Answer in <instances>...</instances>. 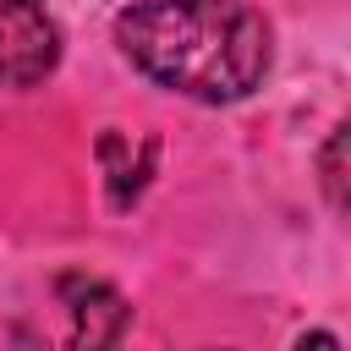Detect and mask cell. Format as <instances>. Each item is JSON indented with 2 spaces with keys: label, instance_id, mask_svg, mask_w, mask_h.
<instances>
[{
  "label": "cell",
  "instance_id": "1",
  "mask_svg": "<svg viewBox=\"0 0 351 351\" xmlns=\"http://www.w3.org/2000/svg\"><path fill=\"white\" fill-rule=\"evenodd\" d=\"M121 55L197 104H236L269 77V22L241 0H137L115 16Z\"/></svg>",
  "mask_w": 351,
  "mask_h": 351
},
{
  "label": "cell",
  "instance_id": "2",
  "mask_svg": "<svg viewBox=\"0 0 351 351\" xmlns=\"http://www.w3.org/2000/svg\"><path fill=\"white\" fill-rule=\"evenodd\" d=\"M60 33L38 0H0V88H33L55 71Z\"/></svg>",
  "mask_w": 351,
  "mask_h": 351
},
{
  "label": "cell",
  "instance_id": "3",
  "mask_svg": "<svg viewBox=\"0 0 351 351\" xmlns=\"http://www.w3.org/2000/svg\"><path fill=\"white\" fill-rule=\"evenodd\" d=\"M60 296H66V307H71V340H77V346H110V340H121V329H126V302H121V291H110L104 280L66 274V280H60Z\"/></svg>",
  "mask_w": 351,
  "mask_h": 351
},
{
  "label": "cell",
  "instance_id": "4",
  "mask_svg": "<svg viewBox=\"0 0 351 351\" xmlns=\"http://www.w3.org/2000/svg\"><path fill=\"white\" fill-rule=\"evenodd\" d=\"M318 186L335 208L351 214V121H340L329 132V143L318 148Z\"/></svg>",
  "mask_w": 351,
  "mask_h": 351
}]
</instances>
